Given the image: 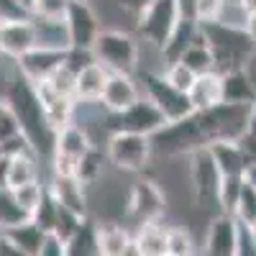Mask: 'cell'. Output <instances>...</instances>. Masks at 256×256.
Wrapping results in <instances>:
<instances>
[{
  "mask_svg": "<svg viewBox=\"0 0 256 256\" xmlns=\"http://www.w3.org/2000/svg\"><path fill=\"white\" fill-rule=\"evenodd\" d=\"M6 102H8L10 113L16 116L18 128H20V136L26 138V144L31 146V152L38 159L41 156H49L52 159L54 136L56 134H54V128L46 120L44 105H41V98L36 92V84L28 82L18 70L10 77L8 92H6Z\"/></svg>",
  "mask_w": 256,
  "mask_h": 256,
  "instance_id": "1",
  "label": "cell"
},
{
  "mask_svg": "<svg viewBox=\"0 0 256 256\" xmlns=\"http://www.w3.org/2000/svg\"><path fill=\"white\" fill-rule=\"evenodd\" d=\"M200 34L216 59V72H233L246 70L251 56L256 54L254 41L246 36L244 28L226 26V24H205L200 26Z\"/></svg>",
  "mask_w": 256,
  "mask_h": 256,
  "instance_id": "2",
  "label": "cell"
},
{
  "mask_svg": "<svg viewBox=\"0 0 256 256\" xmlns=\"http://www.w3.org/2000/svg\"><path fill=\"white\" fill-rule=\"evenodd\" d=\"M92 56L100 62L108 72H128L134 74L138 70V41L128 31L120 28H100L95 44H92Z\"/></svg>",
  "mask_w": 256,
  "mask_h": 256,
  "instance_id": "3",
  "label": "cell"
},
{
  "mask_svg": "<svg viewBox=\"0 0 256 256\" xmlns=\"http://www.w3.org/2000/svg\"><path fill=\"white\" fill-rule=\"evenodd\" d=\"M105 156H108V162L118 169V172L141 174V172H146L152 159H154L152 136L126 134V131L108 134V141H105Z\"/></svg>",
  "mask_w": 256,
  "mask_h": 256,
  "instance_id": "4",
  "label": "cell"
},
{
  "mask_svg": "<svg viewBox=\"0 0 256 256\" xmlns=\"http://www.w3.org/2000/svg\"><path fill=\"white\" fill-rule=\"evenodd\" d=\"M152 146H154V154L162 156H190L200 152V148H208L210 144L198 123V116L192 113L182 120L162 126L152 136Z\"/></svg>",
  "mask_w": 256,
  "mask_h": 256,
  "instance_id": "5",
  "label": "cell"
},
{
  "mask_svg": "<svg viewBox=\"0 0 256 256\" xmlns=\"http://www.w3.org/2000/svg\"><path fill=\"white\" fill-rule=\"evenodd\" d=\"M248 108L251 105H230L220 102L216 108L208 110H195L198 123L208 144L216 141H241L248 131Z\"/></svg>",
  "mask_w": 256,
  "mask_h": 256,
  "instance_id": "6",
  "label": "cell"
},
{
  "mask_svg": "<svg viewBox=\"0 0 256 256\" xmlns=\"http://www.w3.org/2000/svg\"><path fill=\"white\" fill-rule=\"evenodd\" d=\"M166 212V192L156 180H136L128 187V202H126V220H131L136 228L146 223L164 220Z\"/></svg>",
  "mask_w": 256,
  "mask_h": 256,
  "instance_id": "7",
  "label": "cell"
},
{
  "mask_svg": "<svg viewBox=\"0 0 256 256\" xmlns=\"http://www.w3.org/2000/svg\"><path fill=\"white\" fill-rule=\"evenodd\" d=\"M95 144L90 131L82 123L72 120L70 126H64L54 136V152H52V174H74L77 164L82 156L90 152Z\"/></svg>",
  "mask_w": 256,
  "mask_h": 256,
  "instance_id": "8",
  "label": "cell"
},
{
  "mask_svg": "<svg viewBox=\"0 0 256 256\" xmlns=\"http://www.w3.org/2000/svg\"><path fill=\"white\" fill-rule=\"evenodd\" d=\"M141 90H144V95L159 108V113L166 118V123L182 120V118H187V116L195 113V108H192L187 92H180L177 88H172V84L164 80L162 72L144 70V72H141Z\"/></svg>",
  "mask_w": 256,
  "mask_h": 256,
  "instance_id": "9",
  "label": "cell"
},
{
  "mask_svg": "<svg viewBox=\"0 0 256 256\" xmlns=\"http://www.w3.org/2000/svg\"><path fill=\"white\" fill-rule=\"evenodd\" d=\"M102 123H105V131L108 134L126 131V134L154 136L162 126H166V118L159 113V108L146 95H141V100L134 102L131 108H126L120 113H105Z\"/></svg>",
  "mask_w": 256,
  "mask_h": 256,
  "instance_id": "10",
  "label": "cell"
},
{
  "mask_svg": "<svg viewBox=\"0 0 256 256\" xmlns=\"http://www.w3.org/2000/svg\"><path fill=\"white\" fill-rule=\"evenodd\" d=\"M218 184H220V172L208 148L190 154V190L195 208L200 210L218 208Z\"/></svg>",
  "mask_w": 256,
  "mask_h": 256,
  "instance_id": "11",
  "label": "cell"
},
{
  "mask_svg": "<svg viewBox=\"0 0 256 256\" xmlns=\"http://www.w3.org/2000/svg\"><path fill=\"white\" fill-rule=\"evenodd\" d=\"M180 18L182 16H180V8L174 0H154L144 13L136 16V34L144 41H148L152 46L162 49Z\"/></svg>",
  "mask_w": 256,
  "mask_h": 256,
  "instance_id": "12",
  "label": "cell"
},
{
  "mask_svg": "<svg viewBox=\"0 0 256 256\" xmlns=\"http://www.w3.org/2000/svg\"><path fill=\"white\" fill-rule=\"evenodd\" d=\"M64 26H67L70 36V49L92 52V44L100 34V18L88 0H72L67 16H64Z\"/></svg>",
  "mask_w": 256,
  "mask_h": 256,
  "instance_id": "13",
  "label": "cell"
},
{
  "mask_svg": "<svg viewBox=\"0 0 256 256\" xmlns=\"http://www.w3.org/2000/svg\"><path fill=\"white\" fill-rule=\"evenodd\" d=\"M238 230H241V220L236 216L218 212L205 226L200 251H205L208 256H233L238 246Z\"/></svg>",
  "mask_w": 256,
  "mask_h": 256,
  "instance_id": "14",
  "label": "cell"
},
{
  "mask_svg": "<svg viewBox=\"0 0 256 256\" xmlns=\"http://www.w3.org/2000/svg\"><path fill=\"white\" fill-rule=\"evenodd\" d=\"M70 49H49V46H36L20 59H16V70L24 74L28 82L38 84L49 80L64 62H67Z\"/></svg>",
  "mask_w": 256,
  "mask_h": 256,
  "instance_id": "15",
  "label": "cell"
},
{
  "mask_svg": "<svg viewBox=\"0 0 256 256\" xmlns=\"http://www.w3.org/2000/svg\"><path fill=\"white\" fill-rule=\"evenodd\" d=\"M144 95L141 84L136 82L134 74L128 72H110L108 82H105V90L100 98V105L105 113H120L126 108H131L134 102H138Z\"/></svg>",
  "mask_w": 256,
  "mask_h": 256,
  "instance_id": "16",
  "label": "cell"
},
{
  "mask_svg": "<svg viewBox=\"0 0 256 256\" xmlns=\"http://www.w3.org/2000/svg\"><path fill=\"white\" fill-rule=\"evenodd\" d=\"M36 46H38V38H36L34 18L3 24V28H0V52H3L6 59L16 62V59H20L24 54H28Z\"/></svg>",
  "mask_w": 256,
  "mask_h": 256,
  "instance_id": "17",
  "label": "cell"
},
{
  "mask_svg": "<svg viewBox=\"0 0 256 256\" xmlns=\"http://www.w3.org/2000/svg\"><path fill=\"white\" fill-rule=\"evenodd\" d=\"M46 190L52 192V198L77 216L90 218V208H88V187H84L74 174H52Z\"/></svg>",
  "mask_w": 256,
  "mask_h": 256,
  "instance_id": "18",
  "label": "cell"
},
{
  "mask_svg": "<svg viewBox=\"0 0 256 256\" xmlns=\"http://www.w3.org/2000/svg\"><path fill=\"white\" fill-rule=\"evenodd\" d=\"M108 70L100 62H90L77 72L74 80V102L77 105H100L105 82H108Z\"/></svg>",
  "mask_w": 256,
  "mask_h": 256,
  "instance_id": "19",
  "label": "cell"
},
{
  "mask_svg": "<svg viewBox=\"0 0 256 256\" xmlns=\"http://www.w3.org/2000/svg\"><path fill=\"white\" fill-rule=\"evenodd\" d=\"M187 98H190L195 110H208V108L220 105L223 102V77H220V72L198 74L195 82L190 84Z\"/></svg>",
  "mask_w": 256,
  "mask_h": 256,
  "instance_id": "20",
  "label": "cell"
},
{
  "mask_svg": "<svg viewBox=\"0 0 256 256\" xmlns=\"http://www.w3.org/2000/svg\"><path fill=\"white\" fill-rule=\"evenodd\" d=\"M134 241V230L126 223H95L98 256H123Z\"/></svg>",
  "mask_w": 256,
  "mask_h": 256,
  "instance_id": "21",
  "label": "cell"
},
{
  "mask_svg": "<svg viewBox=\"0 0 256 256\" xmlns=\"http://www.w3.org/2000/svg\"><path fill=\"white\" fill-rule=\"evenodd\" d=\"M208 152L216 162L218 172L226 177V174H244L246 166L251 164V159L246 156L241 141H216L208 146Z\"/></svg>",
  "mask_w": 256,
  "mask_h": 256,
  "instance_id": "22",
  "label": "cell"
},
{
  "mask_svg": "<svg viewBox=\"0 0 256 256\" xmlns=\"http://www.w3.org/2000/svg\"><path fill=\"white\" fill-rule=\"evenodd\" d=\"M38 180V156L31 152V148H24V152H16L8 159L6 166V180L3 187L8 190H18L24 184H31Z\"/></svg>",
  "mask_w": 256,
  "mask_h": 256,
  "instance_id": "23",
  "label": "cell"
},
{
  "mask_svg": "<svg viewBox=\"0 0 256 256\" xmlns=\"http://www.w3.org/2000/svg\"><path fill=\"white\" fill-rule=\"evenodd\" d=\"M223 102L230 105H254L256 102V84L246 70L223 72Z\"/></svg>",
  "mask_w": 256,
  "mask_h": 256,
  "instance_id": "24",
  "label": "cell"
},
{
  "mask_svg": "<svg viewBox=\"0 0 256 256\" xmlns=\"http://www.w3.org/2000/svg\"><path fill=\"white\" fill-rule=\"evenodd\" d=\"M198 36H200V26L195 24V20H192V18H180L177 26H174V31L169 34V38H166V44L159 49L162 59H164L166 64L180 62V56L184 54V49H187Z\"/></svg>",
  "mask_w": 256,
  "mask_h": 256,
  "instance_id": "25",
  "label": "cell"
},
{
  "mask_svg": "<svg viewBox=\"0 0 256 256\" xmlns=\"http://www.w3.org/2000/svg\"><path fill=\"white\" fill-rule=\"evenodd\" d=\"M3 238H6L8 244H13L16 248L36 256L38 248H41V244H44V238H46V233L28 218V220H24V223H16V226L6 228V230H3Z\"/></svg>",
  "mask_w": 256,
  "mask_h": 256,
  "instance_id": "26",
  "label": "cell"
},
{
  "mask_svg": "<svg viewBox=\"0 0 256 256\" xmlns=\"http://www.w3.org/2000/svg\"><path fill=\"white\" fill-rule=\"evenodd\" d=\"M134 244L141 256H166V226L159 223H146L134 230Z\"/></svg>",
  "mask_w": 256,
  "mask_h": 256,
  "instance_id": "27",
  "label": "cell"
},
{
  "mask_svg": "<svg viewBox=\"0 0 256 256\" xmlns=\"http://www.w3.org/2000/svg\"><path fill=\"white\" fill-rule=\"evenodd\" d=\"M180 62L184 64L187 70H192L195 74H205V72H216V59H212L210 46L205 44L202 34L192 41V44L184 49V54L180 56Z\"/></svg>",
  "mask_w": 256,
  "mask_h": 256,
  "instance_id": "28",
  "label": "cell"
},
{
  "mask_svg": "<svg viewBox=\"0 0 256 256\" xmlns=\"http://www.w3.org/2000/svg\"><path fill=\"white\" fill-rule=\"evenodd\" d=\"M200 244L192 236L190 226L174 223V226H166V254L172 256H198Z\"/></svg>",
  "mask_w": 256,
  "mask_h": 256,
  "instance_id": "29",
  "label": "cell"
},
{
  "mask_svg": "<svg viewBox=\"0 0 256 256\" xmlns=\"http://www.w3.org/2000/svg\"><path fill=\"white\" fill-rule=\"evenodd\" d=\"M36 26V38L38 46H49V49H70V36L64 20H38L34 18Z\"/></svg>",
  "mask_w": 256,
  "mask_h": 256,
  "instance_id": "30",
  "label": "cell"
},
{
  "mask_svg": "<svg viewBox=\"0 0 256 256\" xmlns=\"http://www.w3.org/2000/svg\"><path fill=\"white\" fill-rule=\"evenodd\" d=\"M241 190H244V174H220L218 184V212H228L233 216L236 205L241 200Z\"/></svg>",
  "mask_w": 256,
  "mask_h": 256,
  "instance_id": "31",
  "label": "cell"
},
{
  "mask_svg": "<svg viewBox=\"0 0 256 256\" xmlns=\"http://www.w3.org/2000/svg\"><path fill=\"white\" fill-rule=\"evenodd\" d=\"M105 162H108V156H105L98 146H92L90 152L82 156V162L77 164L74 177H77L84 187H92L95 182L102 180V166H105Z\"/></svg>",
  "mask_w": 256,
  "mask_h": 256,
  "instance_id": "32",
  "label": "cell"
},
{
  "mask_svg": "<svg viewBox=\"0 0 256 256\" xmlns=\"http://www.w3.org/2000/svg\"><path fill=\"white\" fill-rule=\"evenodd\" d=\"M67 256H98V244H95V220L88 218L82 228L67 241Z\"/></svg>",
  "mask_w": 256,
  "mask_h": 256,
  "instance_id": "33",
  "label": "cell"
},
{
  "mask_svg": "<svg viewBox=\"0 0 256 256\" xmlns=\"http://www.w3.org/2000/svg\"><path fill=\"white\" fill-rule=\"evenodd\" d=\"M24 220H28V216L18 208L13 192L8 187H0V230H6L16 223H24Z\"/></svg>",
  "mask_w": 256,
  "mask_h": 256,
  "instance_id": "34",
  "label": "cell"
},
{
  "mask_svg": "<svg viewBox=\"0 0 256 256\" xmlns=\"http://www.w3.org/2000/svg\"><path fill=\"white\" fill-rule=\"evenodd\" d=\"M13 192V198L18 202V208L26 212V216H31V212L38 208V202L44 200L46 195V184H41V180L31 182V184H24V187H18V190H10Z\"/></svg>",
  "mask_w": 256,
  "mask_h": 256,
  "instance_id": "35",
  "label": "cell"
},
{
  "mask_svg": "<svg viewBox=\"0 0 256 256\" xmlns=\"http://www.w3.org/2000/svg\"><path fill=\"white\" fill-rule=\"evenodd\" d=\"M88 220L84 216H77V212H72V210H67V208H62L59 205V210H56V223H54V236L56 238H62L64 244H67L74 233L82 228V223Z\"/></svg>",
  "mask_w": 256,
  "mask_h": 256,
  "instance_id": "36",
  "label": "cell"
},
{
  "mask_svg": "<svg viewBox=\"0 0 256 256\" xmlns=\"http://www.w3.org/2000/svg\"><path fill=\"white\" fill-rule=\"evenodd\" d=\"M72 0H34L31 18L38 20H64Z\"/></svg>",
  "mask_w": 256,
  "mask_h": 256,
  "instance_id": "37",
  "label": "cell"
},
{
  "mask_svg": "<svg viewBox=\"0 0 256 256\" xmlns=\"http://www.w3.org/2000/svg\"><path fill=\"white\" fill-rule=\"evenodd\" d=\"M56 210H59V202L52 198V192L46 190V195H44V200L38 202V208L31 212V220L44 230V233H52L54 230V223H56Z\"/></svg>",
  "mask_w": 256,
  "mask_h": 256,
  "instance_id": "38",
  "label": "cell"
},
{
  "mask_svg": "<svg viewBox=\"0 0 256 256\" xmlns=\"http://www.w3.org/2000/svg\"><path fill=\"white\" fill-rule=\"evenodd\" d=\"M162 74H164V80H166L169 84H172V88H177L180 92H187V90H190V84L195 82V77H198L192 70H187L182 62H172V64H166Z\"/></svg>",
  "mask_w": 256,
  "mask_h": 256,
  "instance_id": "39",
  "label": "cell"
},
{
  "mask_svg": "<svg viewBox=\"0 0 256 256\" xmlns=\"http://www.w3.org/2000/svg\"><path fill=\"white\" fill-rule=\"evenodd\" d=\"M16 138H20L18 120H16V116L10 113L8 102H6V100H0V144L8 146V144L16 141Z\"/></svg>",
  "mask_w": 256,
  "mask_h": 256,
  "instance_id": "40",
  "label": "cell"
},
{
  "mask_svg": "<svg viewBox=\"0 0 256 256\" xmlns=\"http://www.w3.org/2000/svg\"><path fill=\"white\" fill-rule=\"evenodd\" d=\"M220 10H223V0H198L195 13H192V20H195L198 26L216 24V20L220 18Z\"/></svg>",
  "mask_w": 256,
  "mask_h": 256,
  "instance_id": "41",
  "label": "cell"
},
{
  "mask_svg": "<svg viewBox=\"0 0 256 256\" xmlns=\"http://www.w3.org/2000/svg\"><path fill=\"white\" fill-rule=\"evenodd\" d=\"M31 18V10L20 6L18 0H0V24H13V20Z\"/></svg>",
  "mask_w": 256,
  "mask_h": 256,
  "instance_id": "42",
  "label": "cell"
},
{
  "mask_svg": "<svg viewBox=\"0 0 256 256\" xmlns=\"http://www.w3.org/2000/svg\"><path fill=\"white\" fill-rule=\"evenodd\" d=\"M36 256H67V244L62 238H56L54 233H46V238H44Z\"/></svg>",
  "mask_w": 256,
  "mask_h": 256,
  "instance_id": "43",
  "label": "cell"
},
{
  "mask_svg": "<svg viewBox=\"0 0 256 256\" xmlns=\"http://www.w3.org/2000/svg\"><path fill=\"white\" fill-rule=\"evenodd\" d=\"M233 256H256V244L248 236V230H246L244 223H241V230H238V246H236V254Z\"/></svg>",
  "mask_w": 256,
  "mask_h": 256,
  "instance_id": "44",
  "label": "cell"
},
{
  "mask_svg": "<svg viewBox=\"0 0 256 256\" xmlns=\"http://www.w3.org/2000/svg\"><path fill=\"white\" fill-rule=\"evenodd\" d=\"M118 3H120V8H123L126 13H131V16L136 18L138 13H144L148 6H152L154 0H118Z\"/></svg>",
  "mask_w": 256,
  "mask_h": 256,
  "instance_id": "45",
  "label": "cell"
},
{
  "mask_svg": "<svg viewBox=\"0 0 256 256\" xmlns=\"http://www.w3.org/2000/svg\"><path fill=\"white\" fill-rule=\"evenodd\" d=\"M244 31H246V36L254 41V46H256V13H248V16H246V20H244Z\"/></svg>",
  "mask_w": 256,
  "mask_h": 256,
  "instance_id": "46",
  "label": "cell"
},
{
  "mask_svg": "<svg viewBox=\"0 0 256 256\" xmlns=\"http://www.w3.org/2000/svg\"><path fill=\"white\" fill-rule=\"evenodd\" d=\"M174 3H177V8H180V16H182V18H192L198 0H174Z\"/></svg>",
  "mask_w": 256,
  "mask_h": 256,
  "instance_id": "47",
  "label": "cell"
},
{
  "mask_svg": "<svg viewBox=\"0 0 256 256\" xmlns=\"http://www.w3.org/2000/svg\"><path fill=\"white\" fill-rule=\"evenodd\" d=\"M0 256H31V254H26V251L16 248L13 244H8V241L3 238V241H0Z\"/></svg>",
  "mask_w": 256,
  "mask_h": 256,
  "instance_id": "48",
  "label": "cell"
},
{
  "mask_svg": "<svg viewBox=\"0 0 256 256\" xmlns=\"http://www.w3.org/2000/svg\"><path fill=\"white\" fill-rule=\"evenodd\" d=\"M8 159H10V154H8V148L0 144V187H3V180H6V166H8Z\"/></svg>",
  "mask_w": 256,
  "mask_h": 256,
  "instance_id": "49",
  "label": "cell"
},
{
  "mask_svg": "<svg viewBox=\"0 0 256 256\" xmlns=\"http://www.w3.org/2000/svg\"><path fill=\"white\" fill-rule=\"evenodd\" d=\"M244 180H246V182H248V184H251V187L256 190V162H251V164L246 166V172H244Z\"/></svg>",
  "mask_w": 256,
  "mask_h": 256,
  "instance_id": "50",
  "label": "cell"
},
{
  "mask_svg": "<svg viewBox=\"0 0 256 256\" xmlns=\"http://www.w3.org/2000/svg\"><path fill=\"white\" fill-rule=\"evenodd\" d=\"M248 136H256V102L248 108Z\"/></svg>",
  "mask_w": 256,
  "mask_h": 256,
  "instance_id": "51",
  "label": "cell"
},
{
  "mask_svg": "<svg viewBox=\"0 0 256 256\" xmlns=\"http://www.w3.org/2000/svg\"><path fill=\"white\" fill-rule=\"evenodd\" d=\"M246 72H248V77L254 80V84H256V54L251 56V62H248V67H246Z\"/></svg>",
  "mask_w": 256,
  "mask_h": 256,
  "instance_id": "52",
  "label": "cell"
},
{
  "mask_svg": "<svg viewBox=\"0 0 256 256\" xmlns=\"http://www.w3.org/2000/svg\"><path fill=\"white\" fill-rule=\"evenodd\" d=\"M246 226V230H248V236L254 238V244H256V218L254 220H248V223H244Z\"/></svg>",
  "mask_w": 256,
  "mask_h": 256,
  "instance_id": "53",
  "label": "cell"
},
{
  "mask_svg": "<svg viewBox=\"0 0 256 256\" xmlns=\"http://www.w3.org/2000/svg\"><path fill=\"white\" fill-rule=\"evenodd\" d=\"M18 3H20V6H26V8L31 10V6H34V0H18Z\"/></svg>",
  "mask_w": 256,
  "mask_h": 256,
  "instance_id": "54",
  "label": "cell"
},
{
  "mask_svg": "<svg viewBox=\"0 0 256 256\" xmlns=\"http://www.w3.org/2000/svg\"><path fill=\"white\" fill-rule=\"evenodd\" d=\"M198 256H208V254H205V251H198Z\"/></svg>",
  "mask_w": 256,
  "mask_h": 256,
  "instance_id": "55",
  "label": "cell"
},
{
  "mask_svg": "<svg viewBox=\"0 0 256 256\" xmlns=\"http://www.w3.org/2000/svg\"><path fill=\"white\" fill-rule=\"evenodd\" d=\"M0 241H3V230H0Z\"/></svg>",
  "mask_w": 256,
  "mask_h": 256,
  "instance_id": "56",
  "label": "cell"
},
{
  "mask_svg": "<svg viewBox=\"0 0 256 256\" xmlns=\"http://www.w3.org/2000/svg\"><path fill=\"white\" fill-rule=\"evenodd\" d=\"M0 28H3V24H0ZM0 56H3V52H0Z\"/></svg>",
  "mask_w": 256,
  "mask_h": 256,
  "instance_id": "57",
  "label": "cell"
},
{
  "mask_svg": "<svg viewBox=\"0 0 256 256\" xmlns=\"http://www.w3.org/2000/svg\"><path fill=\"white\" fill-rule=\"evenodd\" d=\"M166 256H172V254H166Z\"/></svg>",
  "mask_w": 256,
  "mask_h": 256,
  "instance_id": "58",
  "label": "cell"
}]
</instances>
